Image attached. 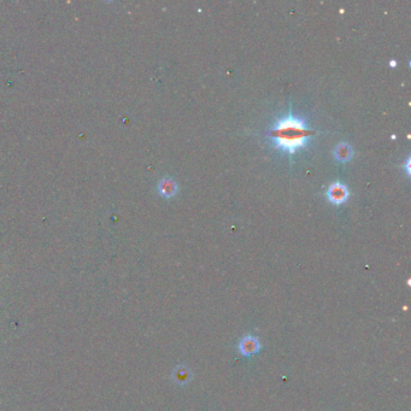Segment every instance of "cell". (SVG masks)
Listing matches in <instances>:
<instances>
[{
  "instance_id": "obj_1",
  "label": "cell",
  "mask_w": 411,
  "mask_h": 411,
  "mask_svg": "<svg viewBox=\"0 0 411 411\" xmlns=\"http://www.w3.org/2000/svg\"><path fill=\"white\" fill-rule=\"evenodd\" d=\"M314 135L315 132L307 126L305 120L295 115L289 109L288 113L280 117L269 130L268 140L275 150L293 156L305 148Z\"/></svg>"
},
{
  "instance_id": "obj_2",
  "label": "cell",
  "mask_w": 411,
  "mask_h": 411,
  "mask_svg": "<svg viewBox=\"0 0 411 411\" xmlns=\"http://www.w3.org/2000/svg\"><path fill=\"white\" fill-rule=\"evenodd\" d=\"M327 198L330 203L336 204V205H340V204H344L346 202L348 195H350V192L346 186L341 182H334L331 184L329 187L327 189Z\"/></svg>"
},
{
  "instance_id": "obj_3",
  "label": "cell",
  "mask_w": 411,
  "mask_h": 411,
  "mask_svg": "<svg viewBox=\"0 0 411 411\" xmlns=\"http://www.w3.org/2000/svg\"><path fill=\"white\" fill-rule=\"evenodd\" d=\"M260 343H258V339H256L255 337H245L243 340L240 341L239 344V351L241 354L247 356V357H250V356L257 354L258 351H260Z\"/></svg>"
},
{
  "instance_id": "obj_4",
  "label": "cell",
  "mask_w": 411,
  "mask_h": 411,
  "mask_svg": "<svg viewBox=\"0 0 411 411\" xmlns=\"http://www.w3.org/2000/svg\"><path fill=\"white\" fill-rule=\"evenodd\" d=\"M158 191H160L161 195L165 197V198H170V197L175 195L176 191H178V185L174 180L163 179L158 185Z\"/></svg>"
},
{
  "instance_id": "obj_5",
  "label": "cell",
  "mask_w": 411,
  "mask_h": 411,
  "mask_svg": "<svg viewBox=\"0 0 411 411\" xmlns=\"http://www.w3.org/2000/svg\"><path fill=\"white\" fill-rule=\"evenodd\" d=\"M352 154H354V152H352V148L348 144H339L334 150V156L341 163L350 161Z\"/></svg>"
}]
</instances>
